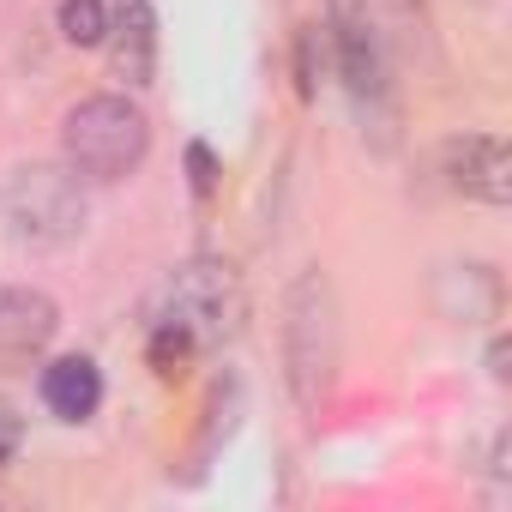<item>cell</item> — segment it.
I'll return each mask as SVG.
<instances>
[{
	"label": "cell",
	"mask_w": 512,
	"mask_h": 512,
	"mask_svg": "<svg viewBox=\"0 0 512 512\" xmlns=\"http://www.w3.org/2000/svg\"><path fill=\"white\" fill-rule=\"evenodd\" d=\"M19 440H25V416H19L13 398H0V464L19 452Z\"/></svg>",
	"instance_id": "7c38bea8"
},
{
	"label": "cell",
	"mask_w": 512,
	"mask_h": 512,
	"mask_svg": "<svg viewBox=\"0 0 512 512\" xmlns=\"http://www.w3.org/2000/svg\"><path fill=\"white\" fill-rule=\"evenodd\" d=\"M43 404L61 416V422H85L97 416L103 404V368L91 356H55L43 368Z\"/></svg>",
	"instance_id": "9c48e42d"
},
{
	"label": "cell",
	"mask_w": 512,
	"mask_h": 512,
	"mask_svg": "<svg viewBox=\"0 0 512 512\" xmlns=\"http://www.w3.org/2000/svg\"><path fill=\"white\" fill-rule=\"evenodd\" d=\"M302 97H314V31H302Z\"/></svg>",
	"instance_id": "4fadbf2b"
},
{
	"label": "cell",
	"mask_w": 512,
	"mask_h": 512,
	"mask_svg": "<svg viewBox=\"0 0 512 512\" xmlns=\"http://www.w3.org/2000/svg\"><path fill=\"white\" fill-rule=\"evenodd\" d=\"M440 175L458 199L476 205H506L512 199V157L494 133H458L440 145Z\"/></svg>",
	"instance_id": "52a82bcc"
},
{
	"label": "cell",
	"mask_w": 512,
	"mask_h": 512,
	"mask_svg": "<svg viewBox=\"0 0 512 512\" xmlns=\"http://www.w3.org/2000/svg\"><path fill=\"white\" fill-rule=\"evenodd\" d=\"M187 175H193V199H211L217 193V157L205 145H187Z\"/></svg>",
	"instance_id": "8fae6325"
},
{
	"label": "cell",
	"mask_w": 512,
	"mask_h": 512,
	"mask_svg": "<svg viewBox=\"0 0 512 512\" xmlns=\"http://www.w3.org/2000/svg\"><path fill=\"white\" fill-rule=\"evenodd\" d=\"M61 37L73 49H103L109 37V7L103 0H61Z\"/></svg>",
	"instance_id": "30bf717a"
},
{
	"label": "cell",
	"mask_w": 512,
	"mask_h": 512,
	"mask_svg": "<svg viewBox=\"0 0 512 512\" xmlns=\"http://www.w3.org/2000/svg\"><path fill=\"white\" fill-rule=\"evenodd\" d=\"M247 326V290L229 260H181L145 302V356L163 380H181L193 356L235 344Z\"/></svg>",
	"instance_id": "6da1fadb"
},
{
	"label": "cell",
	"mask_w": 512,
	"mask_h": 512,
	"mask_svg": "<svg viewBox=\"0 0 512 512\" xmlns=\"http://www.w3.org/2000/svg\"><path fill=\"white\" fill-rule=\"evenodd\" d=\"M61 332V308L49 290L0 284V374H31Z\"/></svg>",
	"instance_id": "8992f818"
},
{
	"label": "cell",
	"mask_w": 512,
	"mask_h": 512,
	"mask_svg": "<svg viewBox=\"0 0 512 512\" xmlns=\"http://www.w3.org/2000/svg\"><path fill=\"white\" fill-rule=\"evenodd\" d=\"M91 217L85 175L67 163H25L0 181V229L19 247H67Z\"/></svg>",
	"instance_id": "5b68a950"
},
{
	"label": "cell",
	"mask_w": 512,
	"mask_h": 512,
	"mask_svg": "<svg viewBox=\"0 0 512 512\" xmlns=\"http://www.w3.org/2000/svg\"><path fill=\"white\" fill-rule=\"evenodd\" d=\"M145 151H151V121L121 91H97L73 103L61 121V157L85 181H127L145 163Z\"/></svg>",
	"instance_id": "3957f363"
},
{
	"label": "cell",
	"mask_w": 512,
	"mask_h": 512,
	"mask_svg": "<svg viewBox=\"0 0 512 512\" xmlns=\"http://www.w3.org/2000/svg\"><path fill=\"white\" fill-rule=\"evenodd\" d=\"M109 61H115V79L145 91L157 79V7L151 0H115L109 7Z\"/></svg>",
	"instance_id": "ba28073f"
},
{
	"label": "cell",
	"mask_w": 512,
	"mask_h": 512,
	"mask_svg": "<svg viewBox=\"0 0 512 512\" xmlns=\"http://www.w3.org/2000/svg\"><path fill=\"white\" fill-rule=\"evenodd\" d=\"M326 49L338 61L350 103L368 121H380V133H392L398 85H392V49H386V25L374 13V0H326Z\"/></svg>",
	"instance_id": "277c9868"
},
{
	"label": "cell",
	"mask_w": 512,
	"mask_h": 512,
	"mask_svg": "<svg viewBox=\"0 0 512 512\" xmlns=\"http://www.w3.org/2000/svg\"><path fill=\"white\" fill-rule=\"evenodd\" d=\"M278 350H284V380H290L296 404L320 410L338 392V368H344V314H338V290L320 266L296 272V284L284 290Z\"/></svg>",
	"instance_id": "7a4b0ae2"
}]
</instances>
